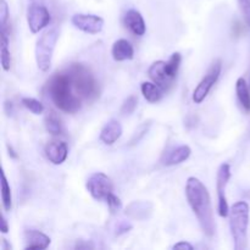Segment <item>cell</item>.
I'll list each match as a JSON object with an SVG mask.
<instances>
[{"mask_svg":"<svg viewBox=\"0 0 250 250\" xmlns=\"http://www.w3.org/2000/svg\"><path fill=\"white\" fill-rule=\"evenodd\" d=\"M73 26L88 34H98L103 31L104 20L98 15L75 14L71 19Z\"/></svg>","mask_w":250,"mask_h":250,"instance_id":"obj_10","label":"cell"},{"mask_svg":"<svg viewBox=\"0 0 250 250\" xmlns=\"http://www.w3.org/2000/svg\"><path fill=\"white\" fill-rule=\"evenodd\" d=\"M186 197L205 236H214L216 231V224L212 211L211 198L204 183L197 177L188 178L186 183Z\"/></svg>","mask_w":250,"mask_h":250,"instance_id":"obj_1","label":"cell"},{"mask_svg":"<svg viewBox=\"0 0 250 250\" xmlns=\"http://www.w3.org/2000/svg\"><path fill=\"white\" fill-rule=\"evenodd\" d=\"M132 229V225L129 222L126 221H120L119 224L116 225V229H115V234L116 236H121V234L127 233Z\"/></svg>","mask_w":250,"mask_h":250,"instance_id":"obj_30","label":"cell"},{"mask_svg":"<svg viewBox=\"0 0 250 250\" xmlns=\"http://www.w3.org/2000/svg\"><path fill=\"white\" fill-rule=\"evenodd\" d=\"M125 24H126L127 28L132 32L133 34L136 36H144L146 32V22H144L143 16L139 11L137 10L131 9L126 12L125 15Z\"/></svg>","mask_w":250,"mask_h":250,"instance_id":"obj_14","label":"cell"},{"mask_svg":"<svg viewBox=\"0 0 250 250\" xmlns=\"http://www.w3.org/2000/svg\"><path fill=\"white\" fill-rule=\"evenodd\" d=\"M9 6H7V2L5 0H0V27H1V31L6 32V23L7 20H9Z\"/></svg>","mask_w":250,"mask_h":250,"instance_id":"obj_27","label":"cell"},{"mask_svg":"<svg viewBox=\"0 0 250 250\" xmlns=\"http://www.w3.org/2000/svg\"><path fill=\"white\" fill-rule=\"evenodd\" d=\"M141 90L146 102L153 103V104L160 102L164 97V89L154 82H143L141 85Z\"/></svg>","mask_w":250,"mask_h":250,"instance_id":"obj_19","label":"cell"},{"mask_svg":"<svg viewBox=\"0 0 250 250\" xmlns=\"http://www.w3.org/2000/svg\"><path fill=\"white\" fill-rule=\"evenodd\" d=\"M249 210L247 202H237L229 208V229L236 250H244L248 244Z\"/></svg>","mask_w":250,"mask_h":250,"instance_id":"obj_4","label":"cell"},{"mask_svg":"<svg viewBox=\"0 0 250 250\" xmlns=\"http://www.w3.org/2000/svg\"><path fill=\"white\" fill-rule=\"evenodd\" d=\"M45 156L54 165H61L67 159L68 148L65 142L51 141L45 146Z\"/></svg>","mask_w":250,"mask_h":250,"instance_id":"obj_12","label":"cell"},{"mask_svg":"<svg viewBox=\"0 0 250 250\" xmlns=\"http://www.w3.org/2000/svg\"><path fill=\"white\" fill-rule=\"evenodd\" d=\"M50 12L45 6L39 4L29 5L27 10V24L32 33H39L50 23Z\"/></svg>","mask_w":250,"mask_h":250,"instance_id":"obj_9","label":"cell"},{"mask_svg":"<svg viewBox=\"0 0 250 250\" xmlns=\"http://www.w3.org/2000/svg\"><path fill=\"white\" fill-rule=\"evenodd\" d=\"M148 76L150 77V80L154 83L159 85L160 88H163L164 90H168L172 87L173 82H175L176 78H173L172 76L168 73L167 66H166V61H155L150 65V67L148 68Z\"/></svg>","mask_w":250,"mask_h":250,"instance_id":"obj_11","label":"cell"},{"mask_svg":"<svg viewBox=\"0 0 250 250\" xmlns=\"http://www.w3.org/2000/svg\"><path fill=\"white\" fill-rule=\"evenodd\" d=\"M173 249H178V250H193V246L188 242H180V243H176L173 246Z\"/></svg>","mask_w":250,"mask_h":250,"instance_id":"obj_31","label":"cell"},{"mask_svg":"<svg viewBox=\"0 0 250 250\" xmlns=\"http://www.w3.org/2000/svg\"><path fill=\"white\" fill-rule=\"evenodd\" d=\"M1 202L5 211H10L12 208L11 187H10L9 182H7L4 171L1 172Z\"/></svg>","mask_w":250,"mask_h":250,"instance_id":"obj_22","label":"cell"},{"mask_svg":"<svg viewBox=\"0 0 250 250\" xmlns=\"http://www.w3.org/2000/svg\"><path fill=\"white\" fill-rule=\"evenodd\" d=\"M85 188L93 199L105 200L114 190V185L107 175L103 172H94L88 177Z\"/></svg>","mask_w":250,"mask_h":250,"instance_id":"obj_7","label":"cell"},{"mask_svg":"<svg viewBox=\"0 0 250 250\" xmlns=\"http://www.w3.org/2000/svg\"><path fill=\"white\" fill-rule=\"evenodd\" d=\"M7 151H9V155L11 156L12 159H17V154L15 153V150L12 149V146H9V144H7Z\"/></svg>","mask_w":250,"mask_h":250,"instance_id":"obj_33","label":"cell"},{"mask_svg":"<svg viewBox=\"0 0 250 250\" xmlns=\"http://www.w3.org/2000/svg\"><path fill=\"white\" fill-rule=\"evenodd\" d=\"M192 154V149L188 146H180L177 148H175L173 150L170 151L166 159L164 160V164L166 166H173L178 165V164L185 163L186 160H188Z\"/></svg>","mask_w":250,"mask_h":250,"instance_id":"obj_18","label":"cell"},{"mask_svg":"<svg viewBox=\"0 0 250 250\" xmlns=\"http://www.w3.org/2000/svg\"><path fill=\"white\" fill-rule=\"evenodd\" d=\"M24 241H26V247H24L26 250H44L51 243L50 237L38 229H27L24 232Z\"/></svg>","mask_w":250,"mask_h":250,"instance_id":"obj_13","label":"cell"},{"mask_svg":"<svg viewBox=\"0 0 250 250\" xmlns=\"http://www.w3.org/2000/svg\"><path fill=\"white\" fill-rule=\"evenodd\" d=\"M65 72L67 73L75 92L82 98L83 102H94L99 98V83L87 66L80 62L71 63L65 68Z\"/></svg>","mask_w":250,"mask_h":250,"instance_id":"obj_3","label":"cell"},{"mask_svg":"<svg viewBox=\"0 0 250 250\" xmlns=\"http://www.w3.org/2000/svg\"><path fill=\"white\" fill-rule=\"evenodd\" d=\"M1 233H7L9 232V225H7V220L6 217H5V215L2 214L1 215Z\"/></svg>","mask_w":250,"mask_h":250,"instance_id":"obj_32","label":"cell"},{"mask_svg":"<svg viewBox=\"0 0 250 250\" xmlns=\"http://www.w3.org/2000/svg\"><path fill=\"white\" fill-rule=\"evenodd\" d=\"M0 62L4 71H10L11 67V54L9 50V36L0 29Z\"/></svg>","mask_w":250,"mask_h":250,"instance_id":"obj_20","label":"cell"},{"mask_svg":"<svg viewBox=\"0 0 250 250\" xmlns=\"http://www.w3.org/2000/svg\"><path fill=\"white\" fill-rule=\"evenodd\" d=\"M46 92L53 104L66 114H76L82 109V98L75 92L65 70L51 76L45 84Z\"/></svg>","mask_w":250,"mask_h":250,"instance_id":"obj_2","label":"cell"},{"mask_svg":"<svg viewBox=\"0 0 250 250\" xmlns=\"http://www.w3.org/2000/svg\"><path fill=\"white\" fill-rule=\"evenodd\" d=\"M222 71V61L220 59H215L210 65L209 70H208L207 75L204 76L199 84L195 87L194 92H193V102L195 104H200L205 100L208 94L210 93L211 88L214 87L215 83L219 80L220 75Z\"/></svg>","mask_w":250,"mask_h":250,"instance_id":"obj_6","label":"cell"},{"mask_svg":"<svg viewBox=\"0 0 250 250\" xmlns=\"http://www.w3.org/2000/svg\"><path fill=\"white\" fill-rule=\"evenodd\" d=\"M231 178V166L229 164H222L217 170L216 176V192H217V210L221 217H227L229 214V203L226 198V187Z\"/></svg>","mask_w":250,"mask_h":250,"instance_id":"obj_8","label":"cell"},{"mask_svg":"<svg viewBox=\"0 0 250 250\" xmlns=\"http://www.w3.org/2000/svg\"><path fill=\"white\" fill-rule=\"evenodd\" d=\"M59 41V32L56 28L46 29L38 38L34 49L36 62L42 72H48L51 67L54 50Z\"/></svg>","mask_w":250,"mask_h":250,"instance_id":"obj_5","label":"cell"},{"mask_svg":"<svg viewBox=\"0 0 250 250\" xmlns=\"http://www.w3.org/2000/svg\"><path fill=\"white\" fill-rule=\"evenodd\" d=\"M151 212H153V204L149 202H142V200L131 203L126 208L127 216L134 220H139V221L149 219Z\"/></svg>","mask_w":250,"mask_h":250,"instance_id":"obj_16","label":"cell"},{"mask_svg":"<svg viewBox=\"0 0 250 250\" xmlns=\"http://www.w3.org/2000/svg\"><path fill=\"white\" fill-rule=\"evenodd\" d=\"M122 132L124 129L121 124L117 120H110L100 132V141L106 146H112L121 138Z\"/></svg>","mask_w":250,"mask_h":250,"instance_id":"obj_15","label":"cell"},{"mask_svg":"<svg viewBox=\"0 0 250 250\" xmlns=\"http://www.w3.org/2000/svg\"><path fill=\"white\" fill-rule=\"evenodd\" d=\"M237 1L244 21L250 27V0H237Z\"/></svg>","mask_w":250,"mask_h":250,"instance_id":"obj_28","label":"cell"},{"mask_svg":"<svg viewBox=\"0 0 250 250\" xmlns=\"http://www.w3.org/2000/svg\"><path fill=\"white\" fill-rule=\"evenodd\" d=\"M181 62H182V56H181L180 53H173L172 55H171V58L168 59V61H166L168 73H170L173 78H176V76H177Z\"/></svg>","mask_w":250,"mask_h":250,"instance_id":"obj_25","label":"cell"},{"mask_svg":"<svg viewBox=\"0 0 250 250\" xmlns=\"http://www.w3.org/2000/svg\"><path fill=\"white\" fill-rule=\"evenodd\" d=\"M45 129L53 136H60L62 134V125L61 121L54 114H50L45 119Z\"/></svg>","mask_w":250,"mask_h":250,"instance_id":"obj_23","label":"cell"},{"mask_svg":"<svg viewBox=\"0 0 250 250\" xmlns=\"http://www.w3.org/2000/svg\"><path fill=\"white\" fill-rule=\"evenodd\" d=\"M22 105H23L24 107H26L27 110H29V111L32 112V114L34 115H41L43 114L44 111V105L42 104L39 100L34 99V98H22L21 100Z\"/></svg>","mask_w":250,"mask_h":250,"instance_id":"obj_24","label":"cell"},{"mask_svg":"<svg viewBox=\"0 0 250 250\" xmlns=\"http://www.w3.org/2000/svg\"><path fill=\"white\" fill-rule=\"evenodd\" d=\"M236 93L237 98H238L239 103L243 106L246 111H250V93L248 89V84H247L246 80L243 77L238 78L236 83Z\"/></svg>","mask_w":250,"mask_h":250,"instance_id":"obj_21","label":"cell"},{"mask_svg":"<svg viewBox=\"0 0 250 250\" xmlns=\"http://www.w3.org/2000/svg\"><path fill=\"white\" fill-rule=\"evenodd\" d=\"M137 105H138V98H137L136 95H129V97L126 98L125 102L122 103L121 114L122 115L133 114L134 110L137 109Z\"/></svg>","mask_w":250,"mask_h":250,"instance_id":"obj_26","label":"cell"},{"mask_svg":"<svg viewBox=\"0 0 250 250\" xmlns=\"http://www.w3.org/2000/svg\"><path fill=\"white\" fill-rule=\"evenodd\" d=\"M111 55L115 61L132 60L134 56L133 45L127 39H117L111 48Z\"/></svg>","mask_w":250,"mask_h":250,"instance_id":"obj_17","label":"cell"},{"mask_svg":"<svg viewBox=\"0 0 250 250\" xmlns=\"http://www.w3.org/2000/svg\"><path fill=\"white\" fill-rule=\"evenodd\" d=\"M105 200H106L107 205H109V208H110V211L111 212H116L117 210L121 209V207H122L121 200H120V198L116 197L114 193H111V194H110Z\"/></svg>","mask_w":250,"mask_h":250,"instance_id":"obj_29","label":"cell"}]
</instances>
